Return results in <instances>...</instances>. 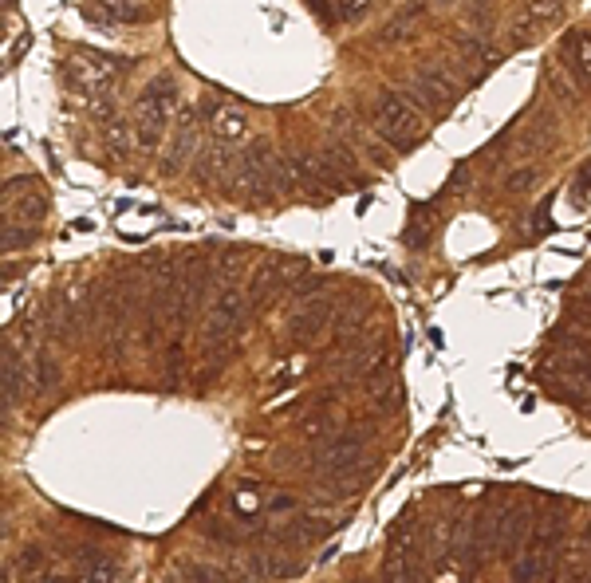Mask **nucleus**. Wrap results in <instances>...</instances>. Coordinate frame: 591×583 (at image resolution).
<instances>
[{
  "mask_svg": "<svg viewBox=\"0 0 591 583\" xmlns=\"http://www.w3.org/2000/svg\"><path fill=\"white\" fill-rule=\"evenodd\" d=\"M178 111V79L170 71L154 75L146 87H142V99H138V123H134V142L142 150H158L170 119Z\"/></svg>",
  "mask_w": 591,
  "mask_h": 583,
  "instance_id": "f257e3e1",
  "label": "nucleus"
},
{
  "mask_svg": "<svg viewBox=\"0 0 591 583\" xmlns=\"http://www.w3.org/2000/svg\"><path fill=\"white\" fill-rule=\"evenodd\" d=\"M371 119H375L379 138L391 146L394 154H410L418 146V138H422V115H418V107L402 91H383L375 99Z\"/></svg>",
  "mask_w": 591,
  "mask_h": 583,
  "instance_id": "f03ea898",
  "label": "nucleus"
},
{
  "mask_svg": "<svg viewBox=\"0 0 591 583\" xmlns=\"http://www.w3.org/2000/svg\"><path fill=\"white\" fill-rule=\"evenodd\" d=\"M249 292H241L237 284L213 292L209 300V312H205V324H201V343H237L241 324L249 316Z\"/></svg>",
  "mask_w": 591,
  "mask_h": 583,
  "instance_id": "7ed1b4c3",
  "label": "nucleus"
},
{
  "mask_svg": "<svg viewBox=\"0 0 591 583\" xmlns=\"http://www.w3.org/2000/svg\"><path fill=\"white\" fill-rule=\"evenodd\" d=\"M237 186L249 190L253 197H276L284 190V174H280V158L272 146L264 142H249L241 150V162H237Z\"/></svg>",
  "mask_w": 591,
  "mask_h": 583,
  "instance_id": "20e7f679",
  "label": "nucleus"
},
{
  "mask_svg": "<svg viewBox=\"0 0 591 583\" xmlns=\"http://www.w3.org/2000/svg\"><path fill=\"white\" fill-rule=\"evenodd\" d=\"M359 461H363V434L359 430H339L320 450L308 454V469H316L324 477H347V473L359 469Z\"/></svg>",
  "mask_w": 591,
  "mask_h": 583,
  "instance_id": "39448f33",
  "label": "nucleus"
},
{
  "mask_svg": "<svg viewBox=\"0 0 591 583\" xmlns=\"http://www.w3.org/2000/svg\"><path fill=\"white\" fill-rule=\"evenodd\" d=\"M197 111H201V119L209 123V134H213V142H221V146H249V115L237 107V103H225V99H217V95H205L201 103H197Z\"/></svg>",
  "mask_w": 591,
  "mask_h": 583,
  "instance_id": "423d86ee",
  "label": "nucleus"
},
{
  "mask_svg": "<svg viewBox=\"0 0 591 583\" xmlns=\"http://www.w3.org/2000/svg\"><path fill=\"white\" fill-rule=\"evenodd\" d=\"M197 119H201V111H194V107H178V127H174V138H170V146H166V154H162V170H166V174H178V170L194 158L197 138H201Z\"/></svg>",
  "mask_w": 591,
  "mask_h": 583,
  "instance_id": "0eeeda50",
  "label": "nucleus"
},
{
  "mask_svg": "<svg viewBox=\"0 0 591 583\" xmlns=\"http://www.w3.org/2000/svg\"><path fill=\"white\" fill-rule=\"evenodd\" d=\"M0 383H4V414H12V406L24 402V390L28 383V355L20 347H4V367H0Z\"/></svg>",
  "mask_w": 591,
  "mask_h": 583,
  "instance_id": "6e6552de",
  "label": "nucleus"
},
{
  "mask_svg": "<svg viewBox=\"0 0 591 583\" xmlns=\"http://www.w3.org/2000/svg\"><path fill=\"white\" fill-rule=\"evenodd\" d=\"M331 324V300H316V304H304L300 312L288 316V339L292 343H312L320 339Z\"/></svg>",
  "mask_w": 591,
  "mask_h": 583,
  "instance_id": "1a4fd4ad",
  "label": "nucleus"
},
{
  "mask_svg": "<svg viewBox=\"0 0 591 583\" xmlns=\"http://www.w3.org/2000/svg\"><path fill=\"white\" fill-rule=\"evenodd\" d=\"M560 0H528L525 4V16L517 20V28H513V40H521L528 44L532 36H540L544 28H552L556 20H560Z\"/></svg>",
  "mask_w": 591,
  "mask_h": 583,
  "instance_id": "9d476101",
  "label": "nucleus"
},
{
  "mask_svg": "<svg viewBox=\"0 0 591 583\" xmlns=\"http://www.w3.org/2000/svg\"><path fill=\"white\" fill-rule=\"evenodd\" d=\"M28 383H32L36 394H52L60 387V363H56V355L48 347H36L28 355Z\"/></svg>",
  "mask_w": 591,
  "mask_h": 583,
  "instance_id": "9b49d317",
  "label": "nucleus"
},
{
  "mask_svg": "<svg viewBox=\"0 0 591 583\" xmlns=\"http://www.w3.org/2000/svg\"><path fill=\"white\" fill-rule=\"evenodd\" d=\"M99 8H83L87 12V20H95V24H138V20H146V12L134 4V0H95Z\"/></svg>",
  "mask_w": 591,
  "mask_h": 583,
  "instance_id": "f8f14e48",
  "label": "nucleus"
},
{
  "mask_svg": "<svg viewBox=\"0 0 591 583\" xmlns=\"http://www.w3.org/2000/svg\"><path fill=\"white\" fill-rule=\"evenodd\" d=\"M564 64L572 67L576 79H591V36L572 32V36L564 40Z\"/></svg>",
  "mask_w": 591,
  "mask_h": 583,
  "instance_id": "ddd939ff",
  "label": "nucleus"
},
{
  "mask_svg": "<svg viewBox=\"0 0 591 583\" xmlns=\"http://www.w3.org/2000/svg\"><path fill=\"white\" fill-rule=\"evenodd\" d=\"M454 44H458V52L469 60V64H477V67L501 64V48H493L485 36H458Z\"/></svg>",
  "mask_w": 591,
  "mask_h": 583,
  "instance_id": "4468645a",
  "label": "nucleus"
},
{
  "mask_svg": "<svg viewBox=\"0 0 591 583\" xmlns=\"http://www.w3.org/2000/svg\"><path fill=\"white\" fill-rule=\"evenodd\" d=\"M178 572H182V583H233L229 572H221V568H213L205 560H182Z\"/></svg>",
  "mask_w": 591,
  "mask_h": 583,
  "instance_id": "2eb2a0df",
  "label": "nucleus"
},
{
  "mask_svg": "<svg viewBox=\"0 0 591 583\" xmlns=\"http://www.w3.org/2000/svg\"><path fill=\"white\" fill-rule=\"evenodd\" d=\"M36 229L32 225H4V253H12V249H28V245H36Z\"/></svg>",
  "mask_w": 591,
  "mask_h": 583,
  "instance_id": "dca6fc26",
  "label": "nucleus"
},
{
  "mask_svg": "<svg viewBox=\"0 0 591 583\" xmlns=\"http://www.w3.org/2000/svg\"><path fill=\"white\" fill-rule=\"evenodd\" d=\"M16 217H24V221H40V217H48V197L44 194H32V197H16Z\"/></svg>",
  "mask_w": 591,
  "mask_h": 583,
  "instance_id": "f3484780",
  "label": "nucleus"
},
{
  "mask_svg": "<svg viewBox=\"0 0 591 583\" xmlns=\"http://www.w3.org/2000/svg\"><path fill=\"white\" fill-rule=\"evenodd\" d=\"M331 430H335V422H331L328 414H308V418L300 422V438H308V442H316V438H328Z\"/></svg>",
  "mask_w": 591,
  "mask_h": 583,
  "instance_id": "a211bd4d",
  "label": "nucleus"
},
{
  "mask_svg": "<svg viewBox=\"0 0 591 583\" xmlns=\"http://www.w3.org/2000/svg\"><path fill=\"white\" fill-rule=\"evenodd\" d=\"M536 178H540L536 166H517V170L505 178V190H509V194H528V190L536 186Z\"/></svg>",
  "mask_w": 591,
  "mask_h": 583,
  "instance_id": "6ab92c4d",
  "label": "nucleus"
},
{
  "mask_svg": "<svg viewBox=\"0 0 591 583\" xmlns=\"http://www.w3.org/2000/svg\"><path fill=\"white\" fill-rule=\"evenodd\" d=\"M371 8V0H339V16L343 20H363Z\"/></svg>",
  "mask_w": 591,
  "mask_h": 583,
  "instance_id": "aec40b11",
  "label": "nucleus"
},
{
  "mask_svg": "<svg viewBox=\"0 0 591 583\" xmlns=\"http://www.w3.org/2000/svg\"><path fill=\"white\" fill-rule=\"evenodd\" d=\"M312 4V12L324 20V24H339L343 16H339V4H331V0H308Z\"/></svg>",
  "mask_w": 591,
  "mask_h": 583,
  "instance_id": "412c9836",
  "label": "nucleus"
},
{
  "mask_svg": "<svg viewBox=\"0 0 591 583\" xmlns=\"http://www.w3.org/2000/svg\"><path fill=\"white\" fill-rule=\"evenodd\" d=\"M91 583H115V564L99 560V564H95V572H91Z\"/></svg>",
  "mask_w": 591,
  "mask_h": 583,
  "instance_id": "4be33fe9",
  "label": "nucleus"
},
{
  "mask_svg": "<svg viewBox=\"0 0 591 583\" xmlns=\"http://www.w3.org/2000/svg\"><path fill=\"white\" fill-rule=\"evenodd\" d=\"M576 194L591 197V166H588V170H580V178H576Z\"/></svg>",
  "mask_w": 591,
  "mask_h": 583,
  "instance_id": "5701e85b",
  "label": "nucleus"
},
{
  "mask_svg": "<svg viewBox=\"0 0 591 583\" xmlns=\"http://www.w3.org/2000/svg\"><path fill=\"white\" fill-rule=\"evenodd\" d=\"M584 540H591V520H588V532H584Z\"/></svg>",
  "mask_w": 591,
  "mask_h": 583,
  "instance_id": "b1692460",
  "label": "nucleus"
},
{
  "mask_svg": "<svg viewBox=\"0 0 591 583\" xmlns=\"http://www.w3.org/2000/svg\"><path fill=\"white\" fill-rule=\"evenodd\" d=\"M469 4H481V0H469Z\"/></svg>",
  "mask_w": 591,
  "mask_h": 583,
  "instance_id": "393cba45",
  "label": "nucleus"
}]
</instances>
